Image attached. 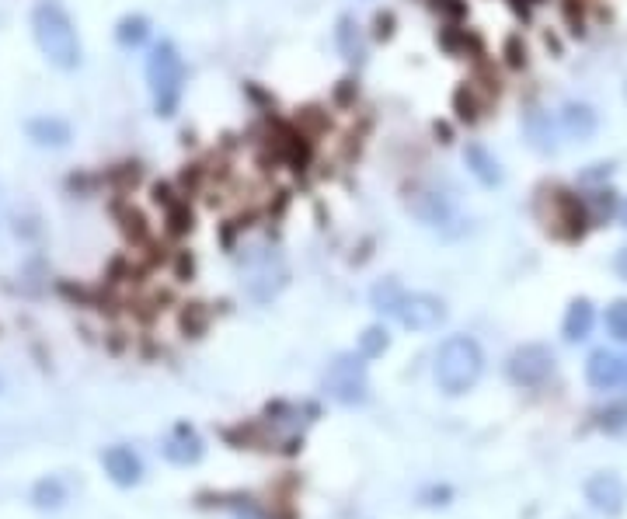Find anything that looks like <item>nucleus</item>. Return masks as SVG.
I'll return each mask as SVG.
<instances>
[{"label":"nucleus","mask_w":627,"mask_h":519,"mask_svg":"<svg viewBox=\"0 0 627 519\" xmlns=\"http://www.w3.org/2000/svg\"><path fill=\"white\" fill-rule=\"evenodd\" d=\"M586 502L596 509V513L621 516L624 502H627V485L617 478L614 471H600L586 481Z\"/></svg>","instance_id":"obj_7"},{"label":"nucleus","mask_w":627,"mask_h":519,"mask_svg":"<svg viewBox=\"0 0 627 519\" xmlns=\"http://www.w3.org/2000/svg\"><path fill=\"white\" fill-rule=\"evenodd\" d=\"M523 129H526V136H530V143L540 150V154H551L554 147H558V140H554V119H551V112H544V108H530L526 112V119H523Z\"/></svg>","instance_id":"obj_15"},{"label":"nucleus","mask_w":627,"mask_h":519,"mask_svg":"<svg viewBox=\"0 0 627 519\" xmlns=\"http://www.w3.org/2000/svg\"><path fill=\"white\" fill-rule=\"evenodd\" d=\"M614 269H617V276H621L624 283H627V248H621V251H617V258H614Z\"/></svg>","instance_id":"obj_24"},{"label":"nucleus","mask_w":627,"mask_h":519,"mask_svg":"<svg viewBox=\"0 0 627 519\" xmlns=\"http://www.w3.org/2000/svg\"><path fill=\"white\" fill-rule=\"evenodd\" d=\"M596 112L589 108L586 102H568L565 108H561V133L568 136V140L575 143H586L596 136Z\"/></svg>","instance_id":"obj_11"},{"label":"nucleus","mask_w":627,"mask_h":519,"mask_svg":"<svg viewBox=\"0 0 627 519\" xmlns=\"http://www.w3.org/2000/svg\"><path fill=\"white\" fill-rule=\"evenodd\" d=\"M485 352L471 335H453L436 352V384L446 394H464L481 380Z\"/></svg>","instance_id":"obj_3"},{"label":"nucleus","mask_w":627,"mask_h":519,"mask_svg":"<svg viewBox=\"0 0 627 519\" xmlns=\"http://www.w3.org/2000/svg\"><path fill=\"white\" fill-rule=\"evenodd\" d=\"M586 380L596 391H614L624 380V359L610 349H596L593 356L586 359Z\"/></svg>","instance_id":"obj_9"},{"label":"nucleus","mask_w":627,"mask_h":519,"mask_svg":"<svg viewBox=\"0 0 627 519\" xmlns=\"http://www.w3.org/2000/svg\"><path fill=\"white\" fill-rule=\"evenodd\" d=\"M617 213H621V223H624V227H627V199H624V203H621V209H617Z\"/></svg>","instance_id":"obj_25"},{"label":"nucleus","mask_w":627,"mask_h":519,"mask_svg":"<svg viewBox=\"0 0 627 519\" xmlns=\"http://www.w3.org/2000/svg\"><path fill=\"white\" fill-rule=\"evenodd\" d=\"M387 345H391V338H387V328H366L363 335H359V356H366V359L384 356Z\"/></svg>","instance_id":"obj_20"},{"label":"nucleus","mask_w":627,"mask_h":519,"mask_svg":"<svg viewBox=\"0 0 627 519\" xmlns=\"http://www.w3.org/2000/svg\"><path fill=\"white\" fill-rule=\"evenodd\" d=\"M115 39H119V46H126V49L143 46V42L150 39V21L143 18V14H133V18H122V21H119V28H115Z\"/></svg>","instance_id":"obj_18"},{"label":"nucleus","mask_w":627,"mask_h":519,"mask_svg":"<svg viewBox=\"0 0 627 519\" xmlns=\"http://www.w3.org/2000/svg\"><path fill=\"white\" fill-rule=\"evenodd\" d=\"M408 206H412V213L425 223V227H436V230H446L450 223L460 220L453 199L443 196L439 189H415V196L408 199Z\"/></svg>","instance_id":"obj_8"},{"label":"nucleus","mask_w":627,"mask_h":519,"mask_svg":"<svg viewBox=\"0 0 627 519\" xmlns=\"http://www.w3.org/2000/svg\"><path fill=\"white\" fill-rule=\"evenodd\" d=\"M394 317L408 331H432L446 321V304L439 297H432V293H405Z\"/></svg>","instance_id":"obj_6"},{"label":"nucleus","mask_w":627,"mask_h":519,"mask_svg":"<svg viewBox=\"0 0 627 519\" xmlns=\"http://www.w3.org/2000/svg\"><path fill=\"white\" fill-rule=\"evenodd\" d=\"M464 164L467 171H471L474 178H478L485 189H495V185H502V168L499 161H495V154L488 147H481V143H467L464 147Z\"/></svg>","instance_id":"obj_13"},{"label":"nucleus","mask_w":627,"mask_h":519,"mask_svg":"<svg viewBox=\"0 0 627 519\" xmlns=\"http://www.w3.org/2000/svg\"><path fill=\"white\" fill-rule=\"evenodd\" d=\"M554 373V352L547 345H523L509 356V377L523 387H540Z\"/></svg>","instance_id":"obj_5"},{"label":"nucleus","mask_w":627,"mask_h":519,"mask_svg":"<svg viewBox=\"0 0 627 519\" xmlns=\"http://www.w3.org/2000/svg\"><path fill=\"white\" fill-rule=\"evenodd\" d=\"M338 49L345 53V60H363V32H359V25L352 18L338 21Z\"/></svg>","instance_id":"obj_19"},{"label":"nucleus","mask_w":627,"mask_h":519,"mask_svg":"<svg viewBox=\"0 0 627 519\" xmlns=\"http://www.w3.org/2000/svg\"><path fill=\"white\" fill-rule=\"evenodd\" d=\"M593 324H596V311H593V304H589L586 297H579V300H572V307H568V314H565V338L568 342H586L589 335H593Z\"/></svg>","instance_id":"obj_16"},{"label":"nucleus","mask_w":627,"mask_h":519,"mask_svg":"<svg viewBox=\"0 0 627 519\" xmlns=\"http://www.w3.org/2000/svg\"><path fill=\"white\" fill-rule=\"evenodd\" d=\"M607 331L617 338V342H627V300H614V304L607 307Z\"/></svg>","instance_id":"obj_21"},{"label":"nucleus","mask_w":627,"mask_h":519,"mask_svg":"<svg viewBox=\"0 0 627 519\" xmlns=\"http://www.w3.org/2000/svg\"><path fill=\"white\" fill-rule=\"evenodd\" d=\"M102 464H105V471L112 474L115 485H136L143 474L140 457H136L129 446H108V450L102 453Z\"/></svg>","instance_id":"obj_12"},{"label":"nucleus","mask_w":627,"mask_h":519,"mask_svg":"<svg viewBox=\"0 0 627 519\" xmlns=\"http://www.w3.org/2000/svg\"><path fill=\"white\" fill-rule=\"evenodd\" d=\"M28 140H35L39 147H67L70 143V126L63 119H49V115H42V119H32L28 122Z\"/></svg>","instance_id":"obj_17"},{"label":"nucleus","mask_w":627,"mask_h":519,"mask_svg":"<svg viewBox=\"0 0 627 519\" xmlns=\"http://www.w3.org/2000/svg\"><path fill=\"white\" fill-rule=\"evenodd\" d=\"M401 297H405V293L398 290V283H380V286H373V307H377V311L394 314V311H398V304H401Z\"/></svg>","instance_id":"obj_22"},{"label":"nucleus","mask_w":627,"mask_h":519,"mask_svg":"<svg viewBox=\"0 0 627 519\" xmlns=\"http://www.w3.org/2000/svg\"><path fill=\"white\" fill-rule=\"evenodd\" d=\"M554 203H558V227H568L565 230L568 241L586 234V223H589L586 203H579V199L568 196V192H554Z\"/></svg>","instance_id":"obj_14"},{"label":"nucleus","mask_w":627,"mask_h":519,"mask_svg":"<svg viewBox=\"0 0 627 519\" xmlns=\"http://www.w3.org/2000/svg\"><path fill=\"white\" fill-rule=\"evenodd\" d=\"M366 356H356V352H345V356H335L324 373V391L328 398H335L338 405H359L366 401V391H370V380H366Z\"/></svg>","instance_id":"obj_4"},{"label":"nucleus","mask_w":627,"mask_h":519,"mask_svg":"<svg viewBox=\"0 0 627 519\" xmlns=\"http://www.w3.org/2000/svg\"><path fill=\"white\" fill-rule=\"evenodd\" d=\"M147 84L150 95H154L157 115L171 119L182 105L185 95V60L178 53V46L171 39H161L147 56Z\"/></svg>","instance_id":"obj_2"},{"label":"nucleus","mask_w":627,"mask_h":519,"mask_svg":"<svg viewBox=\"0 0 627 519\" xmlns=\"http://www.w3.org/2000/svg\"><path fill=\"white\" fill-rule=\"evenodd\" d=\"M161 453L171 460V464L189 467V464H196V460L203 457V439H199V432L189 429V425H175V432L164 439Z\"/></svg>","instance_id":"obj_10"},{"label":"nucleus","mask_w":627,"mask_h":519,"mask_svg":"<svg viewBox=\"0 0 627 519\" xmlns=\"http://www.w3.org/2000/svg\"><path fill=\"white\" fill-rule=\"evenodd\" d=\"M32 32L39 42L42 56H46L53 67L74 70L81 63V39H77V28L70 21V14L63 11L56 0H42L32 11Z\"/></svg>","instance_id":"obj_1"},{"label":"nucleus","mask_w":627,"mask_h":519,"mask_svg":"<svg viewBox=\"0 0 627 519\" xmlns=\"http://www.w3.org/2000/svg\"><path fill=\"white\" fill-rule=\"evenodd\" d=\"M63 502V488H60V481H42L39 488H35V506H60Z\"/></svg>","instance_id":"obj_23"}]
</instances>
